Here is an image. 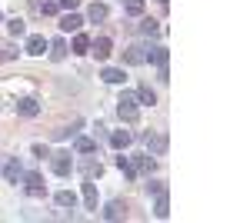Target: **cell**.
Returning <instances> with one entry per match:
<instances>
[{"label": "cell", "mask_w": 250, "mask_h": 223, "mask_svg": "<svg viewBox=\"0 0 250 223\" xmlns=\"http://www.w3.org/2000/svg\"><path fill=\"white\" fill-rule=\"evenodd\" d=\"M117 113H120V120H124V123H137V117H140L137 93H124V97L117 100Z\"/></svg>", "instance_id": "obj_1"}, {"label": "cell", "mask_w": 250, "mask_h": 223, "mask_svg": "<svg viewBox=\"0 0 250 223\" xmlns=\"http://www.w3.org/2000/svg\"><path fill=\"white\" fill-rule=\"evenodd\" d=\"M147 60L157 63L160 80H170V67H167V63H170V50H167V47H150V50H147Z\"/></svg>", "instance_id": "obj_2"}, {"label": "cell", "mask_w": 250, "mask_h": 223, "mask_svg": "<svg viewBox=\"0 0 250 223\" xmlns=\"http://www.w3.org/2000/svg\"><path fill=\"white\" fill-rule=\"evenodd\" d=\"M124 60H127L130 67H140V63H147V47H140V43L127 47V50H124Z\"/></svg>", "instance_id": "obj_3"}, {"label": "cell", "mask_w": 250, "mask_h": 223, "mask_svg": "<svg viewBox=\"0 0 250 223\" xmlns=\"http://www.w3.org/2000/svg\"><path fill=\"white\" fill-rule=\"evenodd\" d=\"M80 27H83V20H80L74 10H67V14L60 17V30H63V34H77Z\"/></svg>", "instance_id": "obj_4"}, {"label": "cell", "mask_w": 250, "mask_h": 223, "mask_svg": "<svg viewBox=\"0 0 250 223\" xmlns=\"http://www.w3.org/2000/svg\"><path fill=\"white\" fill-rule=\"evenodd\" d=\"M23 180H27V193H30V197H43V193H47V186H43V177H40V173H27Z\"/></svg>", "instance_id": "obj_5"}, {"label": "cell", "mask_w": 250, "mask_h": 223, "mask_svg": "<svg viewBox=\"0 0 250 223\" xmlns=\"http://www.w3.org/2000/svg\"><path fill=\"white\" fill-rule=\"evenodd\" d=\"M110 37H97V40H90V54H97V60H107L110 57Z\"/></svg>", "instance_id": "obj_6"}, {"label": "cell", "mask_w": 250, "mask_h": 223, "mask_svg": "<svg viewBox=\"0 0 250 223\" xmlns=\"http://www.w3.org/2000/svg\"><path fill=\"white\" fill-rule=\"evenodd\" d=\"M14 107H17L20 117H37V113H40V103L34 100V97H23V100H17Z\"/></svg>", "instance_id": "obj_7"}, {"label": "cell", "mask_w": 250, "mask_h": 223, "mask_svg": "<svg viewBox=\"0 0 250 223\" xmlns=\"http://www.w3.org/2000/svg\"><path fill=\"white\" fill-rule=\"evenodd\" d=\"M70 170H74V160H70V153H57V157H54V173H57V177H67Z\"/></svg>", "instance_id": "obj_8"}, {"label": "cell", "mask_w": 250, "mask_h": 223, "mask_svg": "<svg viewBox=\"0 0 250 223\" xmlns=\"http://www.w3.org/2000/svg\"><path fill=\"white\" fill-rule=\"evenodd\" d=\"M130 140H134V133H130V130H114V133H110V147H114V150H127V147H130Z\"/></svg>", "instance_id": "obj_9"}, {"label": "cell", "mask_w": 250, "mask_h": 223, "mask_svg": "<svg viewBox=\"0 0 250 223\" xmlns=\"http://www.w3.org/2000/svg\"><path fill=\"white\" fill-rule=\"evenodd\" d=\"M3 180H7V183H17V180H23V170H20L17 160H7V163H3Z\"/></svg>", "instance_id": "obj_10"}, {"label": "cell", "mask_w": 250, "mask_h": 223, "mask_svg": "<svg viewBox=\"0 0 250 223\" xmlns=\"http://www.w3.org/2000/svg\"><path fill=\"white\" fill-rule=\"evenodd\" d=\"M130 167H134V173H150L154 160H150V153H137L134 160H130Z\"/></svg>", "instance_id": "obj_11"}, {"label": "cell", "mask_w": 250, "mask_h": 223, "mask_svg": "<svg viewBox=\"0 0 250 223\" xmlns=\"http://www.w3.org/2000/svg\"><path fill=\"white\" fill-rule=\"evenodd\" d=\"M127 217V206L120 203V200H110L107 210H104V220H124Z\"/></svg>", "instance_id": "obj_12"}, {"label": "cell", "mask_w": 250, "mask_h": 223, "mask_svg": "<svg viewBox=\"0 0 250 223\" xmlns=\"http://www.w3.org/2000/svg\"><path fill=\"white\" fill-rule=\"evenodd\" d=\"M43 50H47V40L40 37V34H34V37H27V54H30V57H40Z\"/></svg>", "instance_id": "obj_13"}, {"label": "cell", "mask_w": 250, "mask_h": 223, "mask_svg": "<svg viewBox=\"0 0 250 223\" xmlns=\"http://www.w3.org/2000/svg\"><path fill=\"white\" fill-rule=\"evenodd\" d=\"M154 213H157V217H160V220H167V217H170V200H167V190H164V193H157Z\"/></svg>", "instance_id": "obj_14"}, {"label": "cell", "mask_w": 250, "mask_h": 223, "mask_svg": "<svg viewBox=\"0 0 250 223\" xmlns=\"http://www.w3.org/2000/svg\"><path fill=\"white\" fill-rule=\"evenodd\" d=\"M137 103H147V107H154V103H157V93L150 90L147 83H144V87L137 90Z\"/></svg>", "instance_id": "obj_15"}, {"label": "cell", "mask_w": 250, "mask_h": 223, "mask_svg": "<svg viewBox=\"0 0 250 223\" xmlns=\"http://www.w3.org/2000/svg\"><path fill=\"white\" fill-rule=\"evenodd\" d=\"M57 206H70V210H74V206H77V193H74V190H60Z\"/></svg>", "instance_id": "obj_16"}, {"label": "cell", "mask_w": 250, "mask_h": 223, "mask_svg": "<svg viewBox=\"0 0 250 223\" xmlns=\"http://www.w3.org/2000/svg\"><path fill=\"white\" fill-rule=\"evenodd\" d=\"M107 14H110V10H107V3H90V10H87V17L94 20H107Z\"/></svg>", "instance_id": "obj_17"}, {"label": "cell", "mask_w": 250, "mask_h": 223, "mask_svg": "<svg viewBox=\"0 0 250 223\" xmlns=\"http://www.w3.org/2000/svg\"><path fill=\"white\" fill-rule=\"evenodd\" d=\"M74 54H90V37L80 34V30H77V37H74Z\"/></svg>", "instance_id": "obj_18"}, {"label": "cell", "mask_w": 250, "mask_h": 223, "mask_svg": "<svg viewBox=\"0 0 250 223\" xmlns=\"http://www.w3.org/2000/svg\"><path fill=\"white\" fill-rule=\"evenodd\" d=\"M80 170H83L87 180H94V177H100V170H104V167H100V160H83V167H80Z\"/></svg>", "instance_id": "obj_19"}, {"label": "cell", "mask_w": 250, "mask_h": 223, "mask_svg": "<svg viewBox=\"0 0 250 223\" xmlns=\"http://www.w3.org/2000/svg\"><path fill=\"white\" fill-rule=\"evenodd\" d=\"M83 203H87V210H97V186L94 183H83Z\"/></svg>", "instance_id": "obj_20"}, {"label": "cell", "mask_w": 250, "mask_h": 223, "mask_svg": "<svg viewBox=\"0 0 250 223\" xmlns=\"http://www.w3.org/2000/svg\"><path fill=\"white\" fill-rule=\"evenodd\" d=\"M50 47V60H63L67 57V43L63 40H54V43H47Z\"/></svg>", "instance_id": "obj_21"}, {"label": "cell", "mask_w": 250, "mask_h": 223, "mask_svg": "<svg viewBox=\"0 0 250 223\" xmlns=\"http://www.w3.org/2000/svg\"><path fill=\"white\" fill-rule=\"evenodd\" d=\"M100 77H104L107 83H124V80H127V77H124V70H117V67H107Z\"/></svg>", "instance_id": "obj_22"}, {"label": "cell", "mask_w": 250, "mask_h": 223, "mask_svg": "<svg viewBox=\"0 0 250 223\" xmlns=\"http://www.w3.org/2000/svg\"><path fill=\"white\" fill-rule=\"evenodd\" d=\"M144 143H147L150 150H157V153H164V147H167L164 137H150V133H144Z\"/></svg>", "instance_id": "obj_23"}, {"label": "cell", "mask_w": 250, "mask_h": 223, "mask_svg": "<svg viewBox=\"0 0 250 223\" xmlns=\"http://www.w3.org/2000/svg\"><path fill=\"white\" fill-rule=\"evenodd\" d=\"M117 167H120V173H124L127 180H134V177H137L134 167H130V157H117Z\"/></svg>", "instance_id": "obj_24"}, {"label": "cell", "mask_w": 250, "mask_h": 223, "mask_svg": "<svg viewBox=\"0 0 250 223\" xmlns=\"http://www.w3.org/2000/svg\"><path fill=\"white\" fill-rule=\"evenodd\" d=\"M97 150V140H90V137H80L77 140V153H94Z\"/></svg>", "instance_id": "obj_25"}, {"label": "cell", "mask_w": 250, "mask_h": 223, "mask_svg": "<svg viewBox=\"0 0 250 223\" xmlns=\"http://www.w3.org/2000/svg\"><path fill=\"white\" fill-rule=\"evenodd\" d=\"M7 30H10L14 37H20V34H23L27 27H23V20H20V17H10V23H7Z\"/></svg>", "instance_id": "obj_26"}, {"label": "cell", "mask_w": 250, "mask_h": 223, "mask_svg": "<svg viewBox=\"0 0 250 223\" xmlns=\"http://www.w3.org/2000/svg\"><path fill=\"white\" fill-rule=\"evenodd\" d=\"M127 14L130 17H140L144 14V0H127Z\"/></svg>", "instance_id": "obj_27"}, {"label": "cell", "mask_w": 250, "mask_h": 223, "mask_svg": "<svg viewBox=\"0 0 250 223\" xmlns=\"http://www.w3.org/2000/svg\"><path fill=\"white\" fill-rule=\"evenodd\" d=\"M140 34H160V23L157 20H144L140 23Z\"/></svg>", "instance_id": "obj_28"}, {"label": "cell", "mask_w": 250, "mask_h": 223, "mask_svg": "<svg viewBox=\"0 0 250 223\" xmlns=\"http://www.w3.org/2000/svg\"><path fill=\"white\" fill-rule=\"evenodd\" d=\"M77 127H80V120H77V123H74V127H63V130H57V133H54V137H57V140H67L70 133H77Z\"/></svg>", "instance_id": "obj_29"}, {"label": "cell", "mask_w": 250, "mask_h": 223, "mask_svg": "<svg viewBox=\"0 0 250 223\" xmlns=\"http://www.w3.org/2000/svg\"><path fill=\"white\" fill-rule=\"evenodd\" d=\"M164 190H167V183H160V180H150V183H147V193H164Z\"/></svg>", "instance_id": "obj_30"}, {"label": "cell", "mask_w": 250, "mask_h": 223, "mask_svg": "<svg viewBox=\"0 0 250 223\" xmlns=\"http://www.w3.org/2000/svg\"><path fill=\"white\" fill-rule=\"evenodd\" d=\"M60 7L54 3V0H47V3H40V14H57Z\"/></svg>", "instance_id": "obj_31"}, {"label": "cell", "mask_w": 250, "mask_h": 223, "mask_svg": "<svg viewBox=\"0 0 250 223\" xmlns=\"http://www.w3.org/2000/svg\"><path fill=\"white\" fill-rule=\"evenodd\" d=\"M77 3H80V0H57L60 10H77Z\"/></svg>", "instance_id": "obj_32"}, {"label": "cell", "mask_w": 250, "mask_h": 223, "mask_svg": "<svg viewBox=\"0 0 250 223\" xmlns=\"http://www.w3.org/2000/svg\"><path fill=\"white\" fill-rule=\"evenodd\" d=\"M34 157H40V160H43V157H47V147H43V143H34Z\"/></svg>", "instance_id": "obj_33"}, {"label": "cell", "mask_w": 250, "mask_h": 223, "mask_svg": "<svg viewBox=\"0 0 250 223\" xmlns=\"http://www.w3.org/2000/svg\"><path fill=\"white\" fill-rule=\"evenodd\" d=\"M3 57H7V54H0V60H3Z\"/></svg>", "instance_id": "obj_34"}, {"label": "cell", "mask_w": 250, "mask_h": 223, "mask_svg": "<svg viewBox=\"0 0 250 223\" xmlns=\"http://www.w3.org/2000/svg\"><path fill=\"white\" fill-rule=\"evenodd\" d=\"M160 3H167V0H160Z\"/></svg>", "instance_id": "obj_35"}, {"label": "cell", "mask_w": 250, "mask_h": 223, "mask_svg": "<svg viewBox=\"0 0 250 223\" xmlns=\"http://www.w3.org/2000/svg\"><path fill=\"white\" fill-rule=\"evenodd\" d=\"M0 17H3V14H0Z\"/></svg>", "instance_id": "obj_36"}]
</instances>
